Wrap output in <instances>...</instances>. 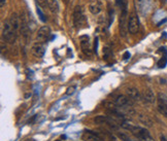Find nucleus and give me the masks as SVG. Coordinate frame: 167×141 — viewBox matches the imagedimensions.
<instances>
[{
  "mask_svg": "<svg viewBox=\"0 0 167 141\" xmlns=\"http://www.w3.org/2000/svg\"><path fill=\"white\" fill-rule=\"evenodd\" d=\"M120 125L123 128H125V129L129 130L130 132L132 133V134L134 135L137 139H139V140H141V141H155L153 137H152V135L150 134V132H148L146 129H144V128L138 127V126L128 125V124L124 123V122L122 124H120Z\"/></svg>",
  "mask_w": 167,
  "mask_h": 141,
  "instance_id": "1",
  "label": "nucleus"
},
{
  "mask_svg": "<svg viewBox=\"0 0 167 141\" xmlns=\"http://www.w3.org/2000/svg\"><path fill=\"white\" fill-rule=\"evenodd\" d=\"M2 35L4 37V39L6 40L9 43H14L17 39V35H18V32L14 30V28L10 25V22L5 21L3 23V31H2Z\"/></svg>",
  "mask_w": 167,
  "mask_h": 141,
  "instance_id": "2",
  "label": "nucleus"
},
{
  "mask_svg": "<svg viewBox=\"0 0 167 141\" xmlns=\"http://www.w3.org/2000/svg\"><path fill=\"white\" fill-rule=\"evenodd\" d=\"M120 33L123 37L127 35L128 32V22H127V3H125L123 7H122V12H121L120 17Z\"/></svg>",
  "mask_w": 167,
  "mask_h": 141,
  "instance_id": "3",
  "label": "nucleus"
},
{
  "mask_svg": "<svg viewBox=\"0 0 167 141\" xmlns=\"http://www.w3.org/2000/svg\"><path fill=\"white\" fill-rule=\"evenodd\" d=\"M85 23V14L83 12V7L81 5H77L73 12V24L77 28H79Z\"/></svg>",
  "mask_w": 167,
  "mask_h": 141,
  "instance_id": "4",
  "label": "nucleus"
},
{
  "mask_svg": "<svg viewBox=\"0 0 167 141\" xmlns=\"http://www.w3.org/2000/svg\"><path fill=\"white\" fill-rule=\"evenodd\" d=\"M52 32H51V28L49 26H42L39 30L37 31L36 34V40L38 42H46L49 40L50 36H51Z\"/></svg>",
  "mask_w": 167,
  "mask_h": 141,
  "instance_id": "5",
  "label": "nucleus"
},
{
  "mask_svg": "<svg viewBox=\"0 0 167 141\" xmlns=\"http://www.w3.org/2000/svg\"><path fill=\"white\" fill-rule=\"evenodd\" d=\"M115 104L117 105L118 107H121V108H128L129 106L132 105L133 102L125 95H118L116 96L114 100Z\"/></svg>",
  "mask_w": 167,
  "mask_h": 141,
  "instance_id": "6",
  "label": "nucleus"
},
{
  "mask_svg": "<svg viewBox=\"0 0 167 141\" xmlns=\"http://www.w3.org/2000/svg\"><path fill=\"white\" fill-rule=\"evenodd\" d=\"M139 29V20L135 14H132L130 16L129 21H128V31L132 34L137 33Z\"/></svg>",
  "mask_w": 167,
  "mask_h": 141,
  "instance_id": "7",
  "label": "nucleus"
},
{
  "mask_svg": "<svg viewBox=\"0 0 167 141\" xmlns=\"http://www.w3.org/2000/svg\"><path fill=\"white\" fill-rule=\"evenodd\" d=\"M94 122L96 124H104V125L109 126L112 129H118V126H117V123L115 122L111 118H108V116H98L94 118Z\"/></svg>",
  "mask_w": 167,
  "mask_h": 141,
  "instance_id": "8",
  "label": "nucleus"
},
{
  "mask_svg": "<svg viewBox=\"0 0 167 141\" xmlns=\"http://www.w3.org/2000/svg\"><path fill=\"white\" fill-rule=\"evenodd\" d=\"M81 139L84 141H103V138L98 133L90 130H86L81 135Z\"/></svg>",
  "mask_w": 167,
  "mask_h": 141,
  "instance_id": "9",
  "label": "nucleus"
},
{
  "mask_svg": "<svg viewBox=\"0 0 167 141\" xmlns=\"http://www.w3.org/2000/svg\"><path fill=\"white\" fill-rule=\"evenodd\" d=\"M44 45L42 44V42H38L33 44L32 49H31V53L33 54V56H35L36 58H42L44 56Z\"/></svg>",
  "mask_w": 167,
  "mask_h": 141,
  "instance_id": "10",
  "label": "nucleus"
},
{
  "mask_svg": "<svg viewBox=\"0 0 167 141\" xmlns=\"http://www.w3.org/2000/svg\"><path fill=\"white\" fill-rule=\"evenodd\" d=\"M81 47L83 53L86 56L91 57V56H92V51H91V44H90V41H89V37L83 36V37H81Z\"/></svg>",
  "mask_w": 167,
  "mask_h": 141,
  "instance_id": "11",
  "label": "nucleus"
},
{
  "mask_svg": "<svg viewBox=\"0 0 167 141\" xmlns=\"http://www.w3.org/2000/svg\"><path fill=\"white\" fill-rule=\"evenodd\" d=\"M20 31H21V33L24 36V38L27 40L28 37H29V34H30V28H29V25H28V23H27V20H26V18L24 14L21 17V27H20Z\"/></svg>",
  "mask_w": 167,
  "mask_h": 141,
  "instance_id": "12",
  "label": "nucleus"
},
{
  "mask_svg": "<svg viewBox=\"0 0 167 141\" xmlns=\"http://www.w3.org/2000/svg\"><path fill=\"white\" fill-rule=\"evenodd\" d=\"M126 94H127V97L129 98V99L131 100L132 102L139 101V100H140V98H141L140 93H139V91L137 90L136 88H129V89H127V91H126Z\"/></svg>",
  "mask_w": 167,
  "mask_h": 141,
  "instance_id": "13",
  "label": "nucleus"
},
{
  "mask_svg": "<svg viewBox=\"0 0 167 141\" xmlns=\"http://www.w3.org/2000/svg\"><path fill=\"white\" fill-rule=\"evenodd\" d=\"M9 22H10L12 27L14 28V30L17 31V32H19L20 27H21V18L18 16V14H16V12L12 14V16H10V18H9Z\"/></svg>",
  "mask_w": 167,
  "mask_h": 141,
  "instance_id": "14",
  "label": "nucleus"
},
{
  "mask_svg": "<svg viewBox=\"0 0 167 141\" xmlns=\"http://www.w3.org/2000/svg\"><path fill=\"white\" fill-rule=\"evenodd\" d=\"M141 98L144 99V102H146V103H154L156 100L155 94H154L153 91H152L151 89L144 90L141 94Z\"/></svg>",
  "mask_w": 167,
  "mask_h": 141,
  "instance_id": "15",
  "label": "nucleus"
},
{
  "mask_svg": "<svg viewBox=\"0 0 167 141\" xmlns=\"http://www.w3.org/2000/svg\"><path fill=\"white\" fill-rule=\"evenodd\" d=\"M89 10L92 12L93 14H98L101 12V5L99 4V2L97 1H93L89 5Z\"/></svg>",
  "mask_w": 167,
  "mask_h": 141,
  "instance_id": "16",
  "label": "nucleus"
},
{
  "mask_svg": "<svg viewBox=\"0 0 167 141\" xmlns=\"http://www.w3.org/2000/svg\"><path fill=\"white\" fill-rule=\"evenodd\" d=\"M46 3H48V7H49L52 12H54V14H57V12H58L59 5L57 0H46Z\"/></svg>",
  "mask_w": 167,
  "mask_h": 141,
  "instance_id": "17",
  "label": "nucleus"
},
{
  "mask_svg": "<svg viewBox=\"0 0 167 141\" xmlns=\"http://www.w3.org/2000/svg\"><path fill=\"white\" fill-rule=\"evenodd\" d=\"M138 118L139 122L141 124H144V126H146V127H152L153 126V120L148 118V116H146V114H139Z\"/></svg>",
  "mask_w": 167,
  "mask_h": 141,
  "instance_id": "18",
  "label": "nucleus"
},
{
  "mask_svg": "<svg viewBox=\"0 0 167 141\" xmlns=\"http://www.w3.org/2000/svg\"><path fill=\"white\" fill-rule=\"evenodd\" d=\"M158 111H159L163 116L167 118V103L158 101Z\"/></svg>",
  "mask_w": 167,
  "mask_h": 141,
  "instance_id": "19",
  "label": "nucleus"
},
{
  "mask_svg": "<svg viewBox=\"0 0 167 141\" xmlns=\"http://www.w3.org/2000/svg\"><path fill=\"white\" fill-rule=\"evenodd\" d=\"M158 101L167 103V94H165V93H159L158 94Z\"/></svg>",
  "mask_w": 167,
  "mask_h": 141,
  "instance_id": "20",
  "label": "nucleus"
},
{
  "mask_svg": "<svg viewBox=\"0 0 167 141\" xmlns=\"http://www.w3.org/2000/svg\"><path fill=\"white\" fill-rule=\"evenodd\" d=\"M36 12H37V14H38V17H39L40 20H41V21L43 22V23H46V17H44L43 12H41V9H40V7L37 6Z\"/></svg>",
  "mask_w": 167,
  "mask_h": 141,
  "instance_id": "21",
  "label": "nucleus"
},
{
  "mask_svg": "<svg viewBox=\"0 0 167 141\" xmlns=\"http://www.w3.org/2000/svg\"><path fill=\"white\" fill-rule=\"evenodd\" d=\"M166 64H167V56L166 57H162V59L158 62V66L160 68H164L166 66Z\"/></svg>",
  "mask_w": 167,
  "mask_h": 141,
  "instance_id": "22",
  "label": "nucleus"
},
{
  "mask_svg": "<svg viewBox=\"0 0 167 141\" xmlns=\"http://www.w3.org/2000/svg\"><path fill=\"white\" fill-rule=\"evenodd\" d=\"M112 21H114V10H112V9L110 8V9H109V22H108L109 26L111 25Z\"/></svg>",
  "mask_w": 167,
  "mask_h": 141,
  "instance_id": "23",
  "label": "nucleus"
},
{
  "mask_svg": "<svg viewBox=\"0 0 167 141\" xmlns=\"http://www.w3.org/2000/svg\"><path fill=\"white\" fill-rule=\"evenodd\" d=\"M37 3H38V5H40L41 7H43V8H46V5H48L46 0H37Z\"/></svg>",
  "mask_w": 167,
  "mask_h": 141,
  "instance_id": "24",
  "label": "nucleus"
},
{
  "mask_svg": "<svg viewBox=\"0 0 167 141\" xmlns=\"http://www.w3.org/2000/svg\"><path fill=\"white\" fill-rule=\"evenodd\" d=\"M116 3H117V5H118L119 7H121V9H122V7L125 5L126 1H124V0H116Z\"/></svg>",
  "mask_w": 167,
  "mask_h": 141,
  "instance_id": "25",
  "label": "nucleus"
},
{
  "mask_svg": "<svg viewBox=\"0 0 167 141\" xmlns=\"http://www.w3.org/2000/svg\"><path fill=\"white\" fill-rule=\"evenodd\" d=\"M97 46H98V38H95L94 40V52L97 54Z\"/></svg>",
  "mask_w": 167,
  "mask_h": 141,
  "instance_id": "26",
  "label": "nucleus"
},
{
  "mask_svg": "<svg viewBox=\"0 0 167 141\" xmlns=\"http://www.w3.org/2000/svg\"><path fill=\"white\" fill-rule=\"evenodd\" d=\"M123 58H124V60H128V59L130 58V53H129V52H126V53L124 54Z\"/></svg>",
  "mask_w": 167,
  "mask_h": 141,
  "instance_id": "27",
  "label": "nucleus"
},
{
  "mask_svg": "<svg viewBox=\"0 0 167 141\" xmlns=\"http://www.w3.org/2000/svg\"><path fill=\"white\" fill-rule=\"evenodd\" d=\"M119 135H120V137L123 139L124 141H130V139H128V137L126 136V135H124V134H119Z\"/></svg>",
  "mask_w": 167,
  "mask_h": 141,
  "instance_id": "28",
  "label": "nucleus"
},
{
  "mask_svg": "<svg viewBox=\"0 0 167 141\" xmlns=\"http://www.w3.org/2000/svg\"><path fill=\"white\" fill-rule=\"evenodd\" d=\"M1 2H0V6L1 7H3L5 5V2H6V0H0Z\"/></svg>",
  "mask_w": 167,
  "mask_h": 141,
  "instance_id": "29",
  "label": "nucleus"
},
{
  "mask_svg": "<svg viewBox=\"0 0 167 141\" xmlns=\"http://www.w3.org/2000/svg\"><path fill=\"white\" fill-rule=\"evenodd\" d=\"M108 137H109V140L108 141H117L116 139H115V137H112L110 134H108Z\"/></svg>",
  "mask_w": 167,
  "mask_h": 141,
  "instance_id": "30",
  "label": "nucleus"
},
{
  "mask_svg": "<svg viewBox=\"0 0 167 141\" xmlns=\"http://www.w3.org/2000/svg\"><path fill=\"white\" fill-rule=\"evenodd\" d=\"M73 90H74V88L68 89V92H67V94H72V93H73Z\"/></svg>",
  "mask_w": 167,
  "mask_h": 141,
  "instance_id": "31",
  "label": "nucleus"
},
{
  "mask_svg": "<svg viewBox=\"0 0 167 141\" xmlns=\"http://www.w3.org/2000/svg\"><path fill=\"white\" fill-rule=\"evenodd\" d=\"M160 141H167V139L165 138V136H163L162 135V136L160 137Z\"/></svg>",
  "mask_w": 167,
  "mask_h": 141,
  "instance_id": "32",
  "label": "nucleus"
},
{
  "mask_svg": "<svg viewBox=\"0 0 167 141\" xmlns=\"http://www.w3.org/2000/svg\"><path fill=\"white\" fill-rule=\"evenodd\" d=\"M161 1V4H165V3L167 2V0H160Z\"/></svg>",
  "mask_w": 167,
  "mask_h": 141,
  "instance_id": "33",
  "label": "nucleus"
},
{
  "mask_svg": "<svg viewBox=\"0 0 167 141\" xmlns=\"http://www.w3.org/2000/svg\"><path fill=\"white\" fill-rule=\"evenodd\" d=\"M63 2H64L65 4H68V2H69V0H63Z\"/></svg>",
  "mask_w": 167,
  "mask_h": 141,
  "instance_id": "34",
  "label": "nucleus"
}]
</instances>
